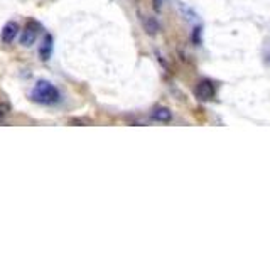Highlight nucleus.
<instances>
[{
	"mask_svg": "<svg viewBox=\"0 0 270 253\" xmlns=\"http://www.w3.org/2000/svg\"><path fill=\"white\" fill-rule=\"evenodd\" d=\"M144 24H145V29H147V32H149V34H151V35H154L155 32L159 31V24L155 22L154 19H145V22H144Z\"/></svg>",
	"mask_w": 270,
	"mask_h": 253,
	"instance_id": "7",
	"label": "nucleus"
},
{
	"mask_svg": "<svg viewBox=\"0 0 270 253\" xmlns=\"http://www.w3.org/2000/svg\"><path fill=\"white\" fill-rule=\"evenodd\" d=\"M10 112V105L9 103H0V123L5 120V117L9 115Z\"/></svg>",
	"mask_w": 270,
	"mask_h": 253,
	"instance_id": "8",
	"label": "nucleus"
},
{
	"mask_svg": "<svg viewBox=\"0 0 270 253\" xmlns=\"http://www.w3.org/2000/svg\"><path fill=\"white\" fill-rule=\"evenodd\" d=\"M17 34H19V24L14 22V20H10V22H7L5 26H3L0 37H2V42H3V44H10V42H12L14 39H16Z\"/></svg>",
	"mask_w": 270,
	"mask_h": 253,
	"instance_id": "4",
	"label": "nucleus"
},
{
	"mask_svg": "<svg viewBox=\"0 0 270 253\" xmlns=\"http://www.w3.org/2000/svg\"><path fill=\"white\" fill-rule=\"evenodd\" d=\"M39 32H41V24L35 22V20H29L22 29L20 44L26 46V48H31V46L35 42V39L39 37Z\"/></svg>",
	"mask_w": 270,
	"mask_h": 253,
	"instance_id": "2",
	"label": "nucleus"
},
{
	"mask_svg": "<svg viewBox=\"0 0 270 253\" xmlns=\"http://www.w3.org/2000/svg\"><path fill=\"white\" fill-rule=\"evenodd\" d=\"M51 54H52V35L48 34L42 39V44L39 48V56H41L42 61H48L51 58Z\"/></svg>",
	"mask_w": 270,
	"mask_h": 253,
	"instance_id": "5",
	"label": "nucleus"
},
{
	"mask_svg": "<svg viewBox=\"0 0 270 253\" xmlns=\"http://www.w3.org/2000/svg\"><path fill=\"white\" fill-rule=\"evenodd\" d=\"M151 117H152V120H155V122H162V123H168L172 120V113H170V110L166 108V106H159V108H155Z\"/></svg>",
	"mask_w": 270,
	"mask_h": 253,
	"instance_id": "6",
	"label": "nucleus"
},
{
	"mask_svg": "<svg viewBox=\"0 0 270 253\" xmlns=\"http://www.w3.org/2000/svg\"><path fill=\"white\" fill-rule=\"evenodd\" d=\"M31 100L39 105H54L61 100L59 90L48 80H39L31 90Z\"/></svg>",
	"mask_w": 270,
	"mask_h": 253,
	"instance_id": "1",
	"label": "nucleus"
},
{
	"mask_svg": "<svg viewBox=\"0 0 270 253\" xmlns=\"http://www.w3.org/2000/svg\"><path fill=\"white\" fill-rule=\"evenodd\" d=\"M194 93H196V96L201 101H209V100H213V96H215V84L209 80H201L200 83L196 84Z\"/></svg>",
	"mask_w": 270,
	"mask_h": 253,
	"instance_id": "3",
	"label": "nucleus"
},
{
	"mask_svg": "<svg viewBox=\"0 0 270 253\" xmlns=\"http://www.w3.org/2000/svg\"><path fill=\"white\" fill-rule=\"evenodd\" d=\"M71 123H76V125H91V120L88 118H73Z\"/></svg>",
	"mask_w": 270,
	"mask_h": 253,
	"instance_id": "9",
	"label": "nucleus"
}]
</instances>
